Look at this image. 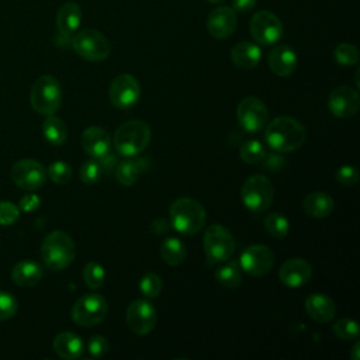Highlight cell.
<instances>
[{
  "label": "cell",
  "instance_id": "obj_1",
  "mask_svg": "<svg viewBox=\"0 0 360 360\" xmlns=\"http://www.w3.org/2000/svg\"><path fill=\"white\" fill-rule=\"evenodd\" d=\"M266 143L278 153H288L298 150L307 139L304 125L288 115H280L271 120L264 127Z\"/></svg>",
  "mask_w": 360,
  "mask_h": 360
},
{
  "label": "cell",
  "instance_id": "obj_2",
  "mask_svg": "<svg viewBox=\"0 0 360 360\" xmlns=\"http://www.w3.org/2000/svg\"><path fill=\"white\" fill-rule=\"evenodd\" d=\"M150 141V128L142 120H129L121 124L112 136V145L124 158L138 156Z\"/></svg>",
  "mask_w": 360,
  "mask_h": 360
},
{
  "label": "cell",
  "instance_id": "obj_3",
  "mask_svg": "<svg viewBox=\"0 0 360 360\" xmlns=\"http://www.w3.org/2000/svg\"><path fill=\"white\" fill-rule=\"evenodd\" d=\"M170 225L181 235H195L205 224V210L194 198L180 197L169 208Z\"/></svg>",
  "mask_w": 360,
  "mask_h": 360
},
{
  "label": "cell",
  "instance_id": "obj_4",
  "mask_svg": "<svg viewBox=\"0 0 360 360\" xmlns=\"http://www.w3.org/2000/svg\"><path fill=\"white\" fill-rule=\"evenodd\" d=\"M76 256V245L69 233L53 231L48 233L41 245V259L51 270L66 269Z\"/></svg>",
  "mask_w": 360,
  "mask_h": 360
},
{
  "label": "cell",
  "instance_id": "obj_5",
  "mask_svg": "<svg viewBox=\"0 0 360 360\" xmlns=\"http://www.w3.org/2000/svg\"><path fill=\"white\" fill-rule=\"evenodd\" d=\"M30 101L38 114L51 115L56 112L62 104V87L59 82L51 75L39 76L31 87Z\"/></svg>",
  "mask_w": 360,
  "mask_h": 360
},
{
  "label": "cell",
  "instance_id": "obj_6",
  "mask_svg": "<svg viewBox=\"0 0 360 360\" xmlns=\"http://www.w3.org/2000/svg\"><path fill=\"white\" fill-rule=\"evenodd\" d=\"M70 45L80 58L90 62H101L111 52L108 39L94 28H84L75 32L70 38Z\"/></svg>",
  "mask_w": 360,
  "mask_h": 360
},
{
  "label": "cell",
  "instance_id": "obj_7",
  "mask_svg": "<svg viewBox=\"0 0 360 360\" xmlns=\"http://www.w3.org/2000/svg\"><path fill=\"white\" fill-rule=\"evenodd\" d=\"M274 197L271 181L263 174H253L245 180L240 188V198L243 205L252 212L266 211Z\"/></svg>",
  "mask_w": 360,
  "mask_h": 360
},
{
  "label": "cell",
  "instance_id": "obj_8",
  "mask_svg": "<svg viewBox=\"0 0 360 360\" xmlns=\"http://www.w3.org/2000/svg\"><path fill=\"white\" fill-rule=\"evenodd\" d=\"M202 245L211 263L226 262L235 252V239L229 229L221 224H212L205 229Z\"/></svg>",
  "mask_w": 360,
  "mask_h": 360
},
{
  "label": "cell",
  "instance_id": "obj_9",
  "mask_svg": "<svg viewBox=\"0 0 360 360\" xmlns=\"http://www.w3.org/2000/svg\"><path fill=\"white\" fill-rule=\"evenodd\" d=\"M108 311L105 298L97 292L82 295L72 307V319L75 323L89 328L100 323Z\"/></svg>",
  "mask_w": 360,
  "mask_h": 360
},
{
  "label": "cell",
  "instance_id": "obj_10",
  "mask_svg": "<svg viewBox=\"0 0 360 360\" xmlns=\"http://www.w3.org/2000/svg\"><path fill=\"white\" fill-rule=\"evenodd\" d=\"M236 118L246 132L256 134L269 122V110L260 98L249 96L239 101L236 107Z\"/></svg>",
  "mask_w": 360,
  "mask_h": 360
},
{
  "label": "cell",
  "instance_id": "obj_11",
  "mask_svg": "<svg viewBox=\"0 0 360 360\" xmlns=\"http://www.w3.org/2000/svg\"><path fill=\"white\" fill-rule=\"evenodd\" d=\"M252 38L260 45H273L283 35V24L280 18L267 10L253 14L249 24Z\"/></svg>",
  "mask_w": 360,
  "mask_h": 360
},
{
  "label": "cell",
  "instance_id": "obj_12",
  "mask_svg": "<svg viewBox=\"0 0 360 360\" xmlns=\"http://www.w3.org/2000/svg\"><path fill=\"white\" fill-rule=\"evenodd\" d=\"M108 97L111 104L120 110H129L135 107L141 97L138 80L129 73L118 75L110 84Z\"/></svg>",
  "mask_w": 360,
  "mask_h": 360
},
{
  "label": "cell",
  "instance_id": "obj_13",
  "mask_svg": "<svg viewBox=\"0 0 360 360\" xmlns=\"http://www.w3.org/2000/svg\"><path fill=\"white\" fill-rule=\"evenodd\" d=\"M274 264V252L266 245H250L248 246L239 259V267L245 273L260 277L270 271Z\"/></svg>",
  "mask_w": 360,
  "mask_h": 360
},
{
  "label": "cell",
  "instance_id": "obj_14",
  "mask_svg": "<svg viewBox=\"0 0 360 360\" xmlns=\"http://www.w3.org/2000/svg\"><path fill=\"white\" fill-rule=\"evenodd\" d=\"M127 325L136 335H148L158 322V311L152 302L135 300L127 308Z\"/></svg>",
  "mask_w": 360,
  "mask_h": 360
},
{
  "label": "cell",
  "instance_id": "obj_15",
  "mask_svg": "<svg viewBox=\"0 0 360 360\" xmlns=\"http://www.w3.org/2000/svg\"><path fill=\"white\" fill-rule=\"evenodd\" d=\"M360 97L356 89L347 84L335 87L328 97V108L338 118H352L357 114Z\"/></svg>",
  "mask_w": 360,
  "mask_h": 360
},
{
  "label": "cell",
  "instance_id": "obj_16",
  "mask_svg": "<svg viewBox=\"0 0 360 360\" xmlns=\"http://www.w3.org/2000/svg\"><path fill=\"white\" fill-rule=\"evenodd\" d=\"M13 181L22 190H37L46 180L45 167L32 159H21L11 169Z\"/></svg>",
  "mask_w": 360,
  "mask_h": 360
},
{
  "label": "cell",
  "instance_id": "obj_17",
  "mask_svg": "<svg viewBox=\"0 0 360 360\" xmlns=\"http://www.w3.org/2000/svg\"><path fill=\"white\" fill-rule=\"evenodd\" d=\"M236 14L232 7L218 6L207 17V30L215 39L231 37L236 28Z\"/></svg>",
  "mask_w": 360,
  "mask_h": 360
},
{
  "label": "cell",
  "instance_id": "obj_18",
  "mask_svg": "<svg viewBox=\"0 0 360 360\" xmlns=\"http://www.w3.org/2000/svg\"><path fill=\"white\" fill-rule=\"evenodd\" d=\"M311 264L301 257H291L285 260L278 270L280 281L290 288H298L305 285L311 280Z\"/></svg>",
  "mask_w": 360,
  "mask_h": 360
},
{
  "label": "cell",
  "instance_id": "obj_19",
  "mask_svg": "<svg viewBox=\"0 0 360 360\" xmlns=\"http://www.w3.org/2000/svg\"><path fill=\"white\" fill-rule=\"evenodd\" d=\"M80 143L83 150L91 159H101L111 152L112 139L105 129L100 127H89L82 132Z\"/></svg>",
  "mask_w": 360,
  "mask_h": 360
},
{
  "label": "cell",
  "instance_id": "obj_20",
  "mask_svg": "<svg viewBox=\"0 0 360 360\" xmlns=\"http://www.w3.org/2000/svg\"><path fill=\"white\" fill-rule=\"evenodd\" d=\"M267 63L274 75L280 77H287L295 72L298 59L292 48L281 44L271 48L267 56Z\"/></svg>",
  "mask_w": 360,
  "mask_h": 360
},
{
  "label": "cell",
  "instance_id": "obj_21",
  "mask_svg": "<svg viewBox=\"0 0 360 360\" xmlns=\"http://www.w3.org/2000/svg\"><path fill=\"white\" fill-rule=\"evenodd\" d=\"M305 311L311 319L319 323L329 322L336 315V305L335 302L325 294L315 292L307 297L305 300Z\"/></svg>",
  "mask_w": 360,
  "mask_h": 360
},
{
  "label": "cell",
  "instance_id": "obj_22",
  "mask_svg": "<svg viewBox=\"0 0 360 360\" xmlns=\"http://www.w3.org/2000/svg\"><path fill=\"white\" fill-rule=\"evenodd\" d=\"M82 8L75 1L63 3L58 13H56V28L58 32L65 37L70 38L82 22Z\"/></svg>",
  "mask_w": 360,
  "mask_h": 360
},
{
  "label": "cell",
  "instance_id": "obj_23",
  "mask_svg": "<svg viewBox=\"0 0 360 360\" xmlns=\"http://www.w3.org/2000/svg\"><path fill=\"white\" fill-rule=\"evenodd\" d=\"M146 169H148L146 159H142V158L135 159L134 156V158H128L118 162L114 169V174L120 184L129 187L138 181V179L143 172H146Z\"/></svg>",
  "mask_w": 360,
  "mask_h": 360
},
{
  "label": "cell",
  "instance_id": "obj_24",
  "mask_svg": "<svg viewBox=\"0 0 360 360\" xmlns=\"http://www.w3.org/2000/svg\"><path fill=\"white\" fill-rule=\"evenodd\" d=\"M335 208L333 198L323 191H312L302 200V210L311 218H326Z\"/></svg>",
  "mask_w": 360,
  "mask_h": 360
},
{
  "label": "cell",
  "instance_id": "obj_25",
  "mask_svg": "<svg viewBox=\"0 0 360 360\" xmlns=\"http://www.w3.org/2000/svg\"><path fill=\"white\" fill-rule=\"evenodd\" d=\"M231 59L240 69H253L262 59V49L255 42L242 41L232 48Z\"/></svg>",
  "mask_w": 360,
  "mask_h": 360
},
{
  "label": "cell",
  "instance_id": "obj_26",
  "mask_svg": "<svg viewBox=\"0 0 360 360\" xmlns=\"http://www.w3.org/2000/svg\"><path fill=\"white\" fill-rule=\"evenodd\" d=\"M55 353L65 360H75L83 354L84 346L82 339L73 332H60L53 339Z\"/></svg>",
  "mask_w": 360,
  "mask_h": 360
},
{
  "label": "cell",
  "instance_id": "obj_27",
  "mask_svg": "<svg viewBox=\"0 0 360 360\" xmlns=\"http://www.w3.org/2000/svg\"><path fill=\"white\" fill-rule=\"evenodd\" d=\"M42 267L32 260L18 262L11 270L13 281L20 287H32L42 278Z\"/></svg>",
  "mask_w": 360,
  "mask_h": 360
},
{
  "label": "cell",
  "instance_id": "obj_28",
  "mask_svg": "<svg viewBox=\"0 0 360 360\" xmlns=\"http://www.w3.org/2000/svg\"><path fill=\"white\" fill-rule=\"evenodd\" d=\"M42 134L51 145L60 146L62 143H65L68 138V128H66V124L59 117H55L53 114H51V115H46L45 121L42 122Z\"/></svg>",
  "mask_w": 360,
  "mask_h": 360
},
{
  "label": "cell",
  "instance_id": "obj_29",
  "mask_svg": "<svg viewBox=\"0 0 360 360\" xmlns=\"http://www.w3.org/2000/svg\"><path fill=\"white\" fill-rule=\"evenodd\" d=\"M187 255L184 243L177 238H167L160 245V256L169 266H179L184 262Z\"/></svg>",
  "mask_w": 360,
  "mask_h": 360
},
{
  "label": "cell",
  "instance_id": "obj_30",
  "mask_svg": "<svg viewBox=\"0 0 360 360\" xmlns=\"http://www.w3.org/2000/svg\"><path fill=\"white\" fill-rule=\"evenodd\" d=\"M217 283L225 288H236L242 283V273L238 262H226L214 273Z\"/></svg>",
  "mask_w": 360,
  "mask_h": 360
},
{
  "label": "cell",
  "instance_id": "obj_31",
  "mask_svg": "<svg viewBox=\"0 0 360 360\" xmlns=\"http://www.w3.org/2000/svg\"><path fill=\"white\" fill-rule=\"evenodd\" d=\"M263 225L266 232L276 239H281L285 238L290 232V222L288 219L280 214V212H270L264 217L263 219Z\"/></svg>",
  "mask_w": 360,
  "mask_h": 360
},
{
  "label": "cell",
  "instance_id": "obj_32",
  "mask_svg": "<svg viewBox=\"0 0 360 360\" xmlns=\"http://www.w3.org/2000/svg\"><path fill=\"white\" fill-rule=\"evenodd\" d=\"M239 155L245 163L257 165V163H262V160L267 155V150H266V146L260 141L250 139V141H246L240 146Z\"/></svg>",
  "mask_w": 360,
  "mask_h": 360
},
{
  "label": "cell",
  "instance_id": "obj_33",
  "mask_svg": "<svg viewBox=\"0 0 360 360\" xmlns=\"http://www.w3.org/2000/svg\"><path fill=\"white\" fill-rule=\"evenodd\" d=\"M105 278L104 267L97 262H89L83 269V280L91 290H97L103 285Z\"/></svg>",
  "mask_w": 360,
  "mask_h": 360
},
{
  "label": "cell",
  "instance_id": "obj_34",
  "mask_svg": "<svg viewBox=\"0 0 360 360\" xmlns=\"http://www.w3.org/2000/svg\"><path fill=\"white\" fill-rule=\"evenodd\" d=\"M332 330H333L335 336L342 340H356L359 338V325L352 318L338 319L333 323Z\"/></svg>",
  "mask_w": 360,
  "mask_h": 360
},
{
  "label": "cell",
  "instance_id": "obj_35",
  "mask_svg": "<svg viewBox=\"0 0 360 360\" xmlns=\"http://www.w3.org/2000/svg\"><path fill=\"white\" fill-rule=\"evenodd\" d=\"M333 58L340 66H354L359 62V51L352 44H339L333 51Z\"/></svg>",
  "mask_w": 360,
  "mask_h": 360
},
{
  "label": "cell",
  "instance_id": "obj_36",
  "mask_svg": "<svg viewBox=\"0 0 360 360\" xmlns=\"http://www.w3.org/2000/svg\"><path fill=\"white\" fill-rule=\"evenodd\" d=\"M139 291L146 300L156 298L162 291V278L155 273L145 274L139 281Z\"/></svg>",
  "mask_w": 360,
  "mask_h": 360
},
{
  "label": "cell",
  "instance_id": "obj_37",
  "mask_svg": "<svg viewBox=\"0 0 360 360\" xmlns=\"http://www.w3.org/2000/svg\"><path fill=\"white\" fill-rule=\"evenodd\" d=\"M103 174V169L97 159L86 160L80 167V180L84 184H94L100 180Z\"/></svg>",
  "mask_w": 360,
  "mask_h": 360
},
{
  "label": "cell",
  "instance_id": "obj_38",
  "mask_svg": "<svg viewBox=\"0 0 360 360\" xmlns=\"http://www.w3.org/2000/svg\"><path fill=\"white\" fill-rule=\"evenodd\" d=\"M48 176L56 184H66L72 179V167L66 162H53L48 167Z\"/></svg>",
  "mask_w": 360,
  "mask_h": 360
},
{
  "label": "cell",
  "instance_id": "obj_39",
  "mask_svg": "<svg viewBox=\"0 0 360 360\" xmlns=\"http://www.w3.org/2000/svg\"><path fill=\"white\" fill-rule=\"evenodd\" d=\"M108 349H110V343L103 335H94L87 342V352L94 359H98L107 354Z\"/></svg>",
  "mask_w": 360,
  "mask_h": 360
},
{
  "label": "cell",
  "instance_id": "obj_40",
  "mask_svg": "<svg viewBox=\"0 0 360 360\" xmlns=\"http://www.w3.org/2000/svg\"><path fill=\"white\" fill-rule=\"evenodd\" d=\"M335 179L342 186H354L359 181V170L352 165H345L336 170Z\"/></svg>",
  "mask_w": 360,
  "mask_h": 360
},
{
  "label": "cell",
  "instance_id": "obj_41",
  "mask_svg": "<svg viewBox=\"0 0 360 360\" xmlns=\"http://www.w3.org/2000/svg\"><path fill=\"white\" fill-rule=\"evenodd\" d=\"M17 312V300L6 292L0 291V321L10 319Z\"/></svg>",
  "mask_w": 360,
  "mask_h": 360
},
{
  "label": "cell",
  "instance_id": "obj_42",
  "mask_svg": "<svg viewBox=\"0 0 360 360\" xmlns=\"http://www.w3.org/2000/svg\"><path fill=\"white\" fill-rule=\"evenodd\" d=\"M20 211L10 201H0V225H11L18 219Z\"/></svg>",
  "mask_w": 360,
  "mask_h": 360
},
{
  "label": "cell",
  "instance_id": "obj_43",
  "mask_svg": "<svg viewBox=\"0 0 360 360\" xmlns=\"http://www.w3.org/2000/svg\"><path fill=\"white\" fill-rule=\"evenodd\" d=\"M263 162V167L267 172H278L285 166V159L281 155L277 153H271V155H266Z\"/></svg>",
  "mask_w": 360,
  "mask_h": 360
},
{
  "label": "cell",
  "instance_id": "obj_44",
  "mask_svg": "<svg viewBox=\"0 0 360 360\" xmlns=\"http://www.w3.org/2000/svg\"><path fill=\"white\" fill-rule=\"evenodd\" d=\"M39 204H41V198L37 194L30 193L21 197L18 205L24 212H31V211H35L39 207Z\"/></svg>",
  "mask_w": 360,
  "mask_h": 360
},
{
  "label": "cell",
  "instance_id": "obj_45",
  "mask_svg": "<svg viewBox=\"0 0 360 360\" xmlns=\"http://www.w3.org/2000/svg\"><path fill=\"white\" fill-rule=\"evenodd\" d=\"M256 6V0H232V8L238 13H248L253 10Z\"/></svg>",
  "mask_w": 360,
  "mask_h": 360
},
{
  "label": "cell",
  "instance_id": "obj_46",
  "mask_svg": "<svg viewBox=\"0 0 360 360\" xmlns=\"http://www.w3.org/2000/svg\"><path fill=\"white\" fill-rule=\"evenodd\" d=\"M350 359L352 360H359L360 359V342L356 339L352 350H350Z\"/></svg>",
  "mask_w": 360,
  "mask_h": 360
},
{
  "label": "cell",
  "instance_id": "obj_47",
  "mask_svg": "<svg viewBox=\"0 0 360 360\" xmlns=\"http://www.w3.org/2000/svg\"><path fill=\"white\" fill-rule=\"evenodd\" d=\"M210 3H212V4H219V3H222L224 0H208Z\"/></svg>",
  "mask_w": 360,
  "mask_h": 360
}]
</instances>
